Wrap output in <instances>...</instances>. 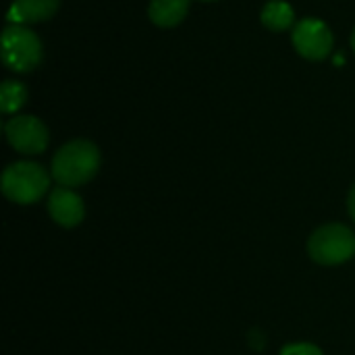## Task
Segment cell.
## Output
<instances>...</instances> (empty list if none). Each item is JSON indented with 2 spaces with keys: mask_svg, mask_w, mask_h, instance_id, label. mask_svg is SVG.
I'll return each instance as SVG.
<instances>
[{
  "mask_svg": "<svg viewBox=\"0 0 355 355\" xmlns=\"http://www.w3.org/2000/svg\"><path fill=\"white\" fill-rule=\"evenodd\" d=\"M310 258L322 266L343 264L355 256V233L345 225H324L308 241Z\"/></svg>",
  "mask_w": 355,
  "mask_h": 355,
  "instance_id": "obj_4",
  "label": "cell"
},
{
  "mask_svg": "<svg viewBox=\"0 0 355 355\" xmlns=\"http://www.w3.org/2000/svg\"><path fill=\"white\" fill-rule=\"evenodd\" d=\"M50 187V175L35 162H15L2 173V193L15 204H33Z\"/></svg>",
  "mask_w": 355,
  "mask_h": 355,
  "instance_id": "obj_2",
  "label": "cell"
},
{
  "mask_svg": "<svg viewBox=\"0 0 355 355\" xmlns=\"http://www.w3.org/2000/svg\"><path fill=\"white\" fill-rule=\"evenodd\" d=\"M27 102V87L17 79H6L0 85V110L4 114L19 112Z\"/></svg>",
  "mask_w": 355,
  "mask_h": 355,
  "instance_id": "obj_11",
  "label": "cell"
},
{
  "mask_svg": "<svg viewBox=\"0 0 355 355\" xmlns=\"http://www.w3.org/2000/svg\"><path fill=\"white\" fill-rule=\"evenodd\" d=\"M189 2L191 0H152L148 6L150 21L158 27H175L187 17Z\"/></svg>",
  "mask_w": 355,
  "mask_h": 355,
  "instance_id": "obj_9",
  "label": "cell"
},
{
  "mask_svg": "<svg viewBox=\"0 0 355 355\" xmlns=\"http://www.w3.org/2000/svg\"><path fill=\"white\" fill-rule=\"evenodd\" d=\"M347 208H349V214H352V218H354V223H355V185H354V189L349 191V198H347Z\"/></svg>",
  "mask_w": 355,
  "mask_h": 355,
  "instance_id": "obj_13",
  "label": "cell"
},
{
  "mask_svg": "<svg viewBox=\"0 0 355 355\" xmlns=\"http://www.w3.org/2000/svg\"><path fill=\"white\" fill-rule=\"evenodd\" d=\"M100 168V150L87 139L64 144L52 158V177L60 187H77L94 179Z\"/></svg>",
  "mask_w": 355,
  "mask_h": 355,
  "instance_id": "obj_1",
  "label": "cell"
},
{
  "mask_svg": "<svg viewBox=\"0 0 355 355\" xmlns=\"http://www.w3.org/2000/svg\"><path fill=\"white\" fill-rule=\"evenodd\" d=\"M260 21L270 31H285L289 27H295V10L285 0H270L264 4L260 12Z\"/></svg>",
  "mask_w": 355,
  "mask_h": 355,
  "instance_id": "obj_10",
  "label": "cell"
},
{
  "mask_svg": "<svg viewBox=\"0 0 355 355\" xmlns=\"http://www.w3.org/2000/svg\"><path fill=\"white\" fill-rule=\"evenodd\" d=\"M44 48L40 37L25 25H6L2 31V62L17 73H29L40 67Z\"/></svg>",
  "mask_w": 355,
  "mask_h": 355,
  "instance_id": "obj_3",
  "label": "cell"
},
{
  "mask_svg": "<svg viewBox=\"0 0 355 355\" xmlns=\"http://www.w3.org/2000/svg\"><path fill=\"white\" fill-rule=\"evenodd\" d=\"M281 355H322L320 347L312 343H293L281 349Z\"/></svg>",
  "mask_w": 355,
  "mask_h": 355,
  "instance_id": "obj_12",
  "label": "cell"
},
{
  "mask_svg": "<svg viewBox=\"0 0 355 355\" xmlns=\"http://www.w3.org/2000/svg\"><path fill=\"white\" fill-rule=\"evenodd\" d=\"M202 2H212V0H202Z\"/></svg>",
  "mask_w": 355,
  "mask_h": 355,
  "instance_id": "obj_15",
  "label": "cell"
},
{
  "mask_svg": "<svg viewBox=\"0 0 355 355\" xmlns=\"http://www.w3.org/2000/svg\"><path fill=\"white\" fill-rule=\"evenodd\" d=\"M352 48H354V52H355V29H354V33H352Z\"/></svg>",
  "mask_w": 355,
  "mask_h": 355,
  "instance_id": "obj_14",
  "label": "cell"
},
{
  "mask_svg": "<svg viewBox=\"0 0 355 355\" xmlns=\"http://www.w3.org/2000/svg\"><path fill=\"white\" fill-rule=\"evenodd\" d=\"M291 40L297 54H302L308 60H324L333 52V44H335L331 27L314 17L295 23Z\"/></svg>",
  "mask_w": 355,
  "mask_h": 355,
  "instance_id": "obj_5",
  "label": "cell"
},
{
  "mask_svg": "<svg viewBox=\"0 0 355 355\" xmlns=\"http://www.w3.org/2000/svg\"><path fill=\"white\" fill-rule=\"evenodd\" d=\"M60 0H12L6 21L10 25H31L48 21L56 15Z\"/></svg>",
  "mask_w": 355,
  "mask_h": 355,
  "instance_id": "obj_8",
  "label": "cell"
},
{
  "mask_svg": "<svg viewBox=\"0 0 355 355\" xmlns=\"http://www.w3.org/2000/svg\"><path fill=\"white\" fill-rule=\"evenodd\" d=\"M8 144L21 154H42L48 146L46 125L31 114H17L4 125Z\"/></svg>",
  "mask_w": 355,
  "mask_h": 355,
  "instance_id": "obj_6",
  "label": "cell"
},
{
  "mask_svg": "<svg viewBox=\"0 0 355 355\" xmlns=\"http://www.w3.org/2000/svg\"><path fill=\"white\" fill-rule=\"evenodd\" d=\"M48 212L52 216V220L64 229L77 227L83 216H85V206L83 200L71 191L69 187H56L50 191V200H48Z\"/></svg>",
  "mask_w": 355,
  "mask_h": 355,
  "instance_id": "obj_7",
  "label": "cell"
}]
</instances>
